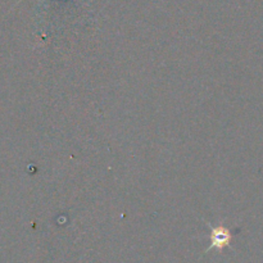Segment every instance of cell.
Here are the masks:
<instances>
[{
	"label": "cell",
	"mask_w": 263,
	"mask_h": 263,
	"mask_svg": "<svg viewBox=\"0 0 263 263\" xmlns=\"http://www.w3.org/2000/svg\"><path fill=\"white\" fill-rule=\"evenodd\" d=\"M207 223L208 228L211 229V246L210 248L205 251L208 253L212 249H216L217 252H222L225 248H229L231 246V240H233V233L230 229L226 228L225 225H217L213 226L210 222Z\"/></svg>",
	"instance_id": "1"
}]
</instances>
